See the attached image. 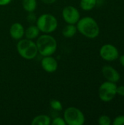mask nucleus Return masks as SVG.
Segmentation results:
<instances>
[{
    "label": "nucleus",
    "mask_w": 124,
    "mask_h": 125,
    "mask_svg": "<svg viewBox=\"0 0 124 125\" xmlns=\"http://www.w3.org/2000/svg\"><path fill=\"white\" fill-rule=\"evenodd\" d=\"M76 24L77 31L87 38L95 39L99 35V26L96 21L92 17L86 16L80 18Z\"/></svg>",
    "instance_id": "1"
},
{
    "label": "nucleus",
    "mask_w": 124,
    "mask_h": 125,
    "mask_svg": "<svg viewBox=\"0 0 124 125\" xmlns=\"http://www.w3.org/2000/svg\"><path fill=\"white\" fill-rule=\"evenodd\" d=\"M36 45L38 53L42 56H52L57 49L56 40L49 34H44L37 38Z\"/></svg>",
    "instance_id": "2"
},
{
    "label": "nucleus",
    "mask_w": 124,
    "mask_h": 125,
    "mask_svg": "<svg viewBox=\"0 0 124 125\" xmlns=\"http://www.w3.org/2000/svg\"><path fill=\"white\" fill-rule=\"evenodd\" d=\"M16 48L19 55L22 58L27 60L34 59L38 54L36 42L26 38L20 40L16 45Z\"/></svg>",
    "instance_id": "3"
},
{
    "label": "nucleus",
    "mask_w": 124,
    "mask_h": 125,
    "mask_svg": "<svg viewBox=\"0 0 124 125\" xmlns=\"http://www.w3.org/2000/svg\"><path fill=\"white\" fill-rule=\"evenodd\" d=\"M36 23L39 31L44 34H50L58 27V21L56 18L50 13L41 15L37 19Z\"/></svg>",
    "instance_id": "4"
},
{
    "label": "nucleus",
    "mask_w": 124,
    "mask_h": 125,
    "mask_svg": "<svg viewBox=\"0 0 124 125\" xmlns=\"http://www.w3.org/2000/svg\"><path fill=\"white\" fill-rule=\"evenodd\" d=\"M63 118L68 125H83L86 122L83 113L76 107L67 108L64 112Z\"/></svg>",
    "instance_id": "5"
},
{
    "label": "nucleus",
    "mask_w": 124,
    "mask_h": 125,
    "mask_svg": "<svg viewBox=\"0 0 124 125\" xmlns=\"http://www.w3.org/2000/svg\"><path fill=\"white\" fill-rule=\"evenodd\" d=\"M117 86L115 83L107 81L103 82L99 88V99L105 103L112 101L117 95Z\"/></svg>",
    "instance_id": "6"
},
{
    "label": "nucleus",
    "mask_w": 124,
    "mask_h": 125,
    "mask_svg": "<svg viewBox=\"0 0 124 125\" xmlns=\"http://www.w3.org/2000/svg\"><path fill=\"white\" fill-rule=\"evenodd\" d=\"M99 55L106 62H113L119 58V51L114 45L107 43L100 48Z\"/></svg>",
    "instance_id": "7"
},
{
    "label": "nucleus",
    "mask_w": 124,
    "mask_h": 125,
    "mask_svg": "<svg viewBox=\"0 0 124 125\" xmlns=\"http://www.w3.org/2000/svg\"><path fill=\"white\" fill-rule=\"evenodd\" d=\"M62 17L67 24H76L80 18V14L75 7L69 5L63 9Z\"/></svg>",
    "instance_id": "8"
},
{
    "label": "nucleus",
    "mask_w": 124,
    "mask_h": 125,
    "mask_svg": "<svg viewBox=\"0 0 124 125\" xmlns=\"http://www.w3.org/2000/svg\"><path fill=\"white\" fill-rule=\"evenodd\" d=\"M102 75L107 81L113 83H118L121 79L119 72L110 65H105L102 69Z\"/></svg>",
    "instance_id": "9"
},
{
    "label": "nucleus",
    "mask_w": 124,
    "mask_h": 125,
    "mask_svg": "<svg viewBox=\"0 0 124 125\" xmlns=\"http://www.w3.org/2000/svg\"><path fill=\"white\" fill-rule=\"evenodd\" d=\"M41 65L42 69L49 73H54L58 69V62L52 56H43V59L41 62Z\"/></svg>",
    "instance_id": "10"
},
{
    "label": "nucleus",
    "mask_w": 124,
    "mask_h": 125,
    "mask_svg": "<svg viewBox=\"0 0 124 125\" xmlns=\"http://www.w3.org/2000/svg\"><path fill=\"white\" fill-rule=\"evenodd\" d=\"M25 34V29L23 26L20 23H15L11 25L10 28V37L16 40H20L23 39Z\"/></svg>",
    "instance_id": "11"
},
{
    "label": "nucleus",
    "mask_w": 124,
    "mask_h": 125,
    "mask_svg": "<svg viewBox=\"0 0 124 125\" xmlns=\"http://www.w3.org/2000/svg\"><path fill=\"white\" fill-rule=\"evenodd\" d=\"M39 29H38V27L37 26V25H31L29 26L26 30H25V37L26 39L29 40H34L36 38H37L39 37Z\"/></svg>",
    "instance_id": "12"
},
{
    "label": "nucleus",
    "mask_w": 124,
    "mask_h": 125,
    "mask_svg": "<svg viewBox=\"0 0 124 125\" xmlns=\"http://www.w3.org/2000/svg\"><path fill=\"white\" fill-rule=\"evenodd\" d=\"M31 124V125H50L51 124V119L48 115L41 114L35 116Z\"/></svg>",
    "instance_id": "13"
},
{
    "label": "nucleus",
    "mask_w": 124,
    "mask_h": 125,
    "mask_svg": "<svg viewBox=\"0 0 124 125\" xmlns=\"http://www.w3.org/2000/svg\"><path fill=\"white\" fill-rule=\"evenodd\" d=\"M77 31L75 24H67L62 29V35L66 38L73 37Z\"/></svg>",
    "instance_id": "14"
},
{
    "label": "nucleus",
    "mask_w": 124,
    "mask_h": 125,
    "mask_svg": "<svg viewBox=\"0 0 124 125\" xmlns=\"http://www.w3.org/2000/svg\"><path fill=\"white\" fill-rule=\"evenodd\" d=\"M37 0H22L23 8L28 12H34L37 9Z\"/></svg>",
    "instance_id": "15"
},
{
    "label": "nucleus",
    "mask_w": 124,
    "mask_h": 125,
    "mask_svg": "<svg viewBox=\"0 0 124 125\" xmlns=\"http://www.w3.org/2000/svg\"><path fill=\"white\" fill-rule=\"evenodd\" d=\"M97 4V0H80V8L85 11H90L93 10Z\"/></svg>",
    "instance_id": "16"
},
{
    "label": "nucleus",
    "mask_w": 124,
    "mask_h": 125,
    "mask_svg": "<svg viewBox=\"0 0 124 125\" xmlns=\"http://www.w3.org/2000/svg\"><path fill=\"white\" fill-rule=\"evenodd\" d=\"M50 108L56 111H61L63 109V105L58 100H52L50 102Z\"/></svg>",
    "instance_id": "17"
},
{
    "label": "nucleus",
    "mask_w": 124,
    "mask_h": 125,
    "mask_svg": "<svg viewBox=\"0 0 124 125\" xmlns=\"http://www.w3.org/2000/svg\"><path fill=\"white\" fill-rule=\"evenodd\" d=\"M98 123L100 125H110L112 124V120L109 116L102 115L98 119Z\"/></svg>",
    "instance_id": "18"
},
{
    "label": "nucleus",
    "mask_w": 124,
    "mask_h": 125,
    "mask_svg": "<svg viewBox=\"0 0 124 125\" xmlns=\"http://www.w3.org/2000/svg\"><path fill=\"white\" fill-rule=\"evenodd\" d=\"M113 125H124V115H120L116 116L112 122Z\"/></svg>",
    "instance_id": "19"
},
{
    "label": "nucleus",
    "mask_w": 124,
    "mask_h": 125,
    "mask_svg": "<svg viewBox=\"0 0 124 125\" xmlns=\"http://www.w3.org/2000/svg\"><path fill=\"white\" fill-rule=\"evenodd\" d=\"M51 125H66V122L64 118L61 117H56L51 121Z\"/></svg>",
    "instance_id": "20"
},
{
    "label": "nucleus",
    "mask_w": 124,
    "mask_h": 125,
    "mask_svg": "<svg viewBox=\"0 0 124 125\" xmlns=\"http://www.w3.org/2000/svg\"><path fill=\"white\" fill-rule=\"evenodd\" d=\"M37 17L35 15V14L34 13V12H29L27 17H26V20L29 23H34L37 21Z\"/></svg>",
    "instance_id": "21"
},
{
    "label": "nucleus",
    "mask_w": 124,
    "mask_h": 125,
    "mask_svg": "<svg viewBox=\"0 0 124 125\" xmlns=\"http://www.w3.org/2000/svg\"><path fill=\"white\" fill-rule=\"evenodd\" d=\"M117 94L120 95L121 97H124V86H117Z\"/></svg>",
    "instance_id": "22"
},
{
    "label": "nucleus",
    "mask_w": 124,
    "mask_h": 125,
    "mask_svg": "<svg viewBox=\"0 0 124 125\" xmlns=\"http://www.w3.org/2000/svg\"><path fill=\"white\" fill-rule=\"evenodd\" d=\"M12 0H0V6H6L11 2Z\"/></svg>",
    "instance_id": "23"
},
{
    "label": "nucleus",
    "mask_w": 124,
    "mask_h": 125,
    "mask_svg": "<svg viewBox=\"0 0 124 125\" xmlns=\"http://www.w3.org/2000/svg\"><path fill=\"white\" fill-rule=\"evenodd\" d=\"M42 3L45 4H54L56 0H41Z\"/></svg>",
    "instance_id": "24"
},
{
    "label": "nucleus",
    "mask_w": 124,
    "mask_h": 125,
    "mask_svg": "<svg viewBox=\"0 0 124 125\" xmlns=\"http://www.w3.org/2000/svg\"><path fill=\"white\" fill-rule=\"evenodd\" d=\"M119 62H120V64L124 67V54L119 56Z\"/></svg>",
    "instance_id": "25"
}]
</instances>
